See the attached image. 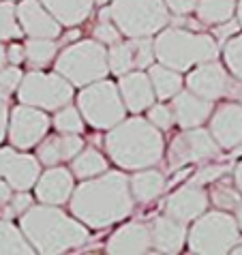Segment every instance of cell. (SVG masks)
Returning <instances> with one entry per match:
<instances>
[{
	"instance_id": "6da1fadb",
	"label": "cell",
	"mask_w": 242,
	"mask_h": 255,
	"mask_svg": "<svg viewBox=\"0 0 242 255\" xmlns=\"http://www.w3.org/2000/svg\"><path fill=\"white\" fill-rule=\"evenodd\" d=\"M71 212L88 228L103 230L122 221L133 210L129 178L122 172H103L86 178L69 197Z\"/></svg>"
},
{
	"instance_id": "7a4b0ae2",
	"label": "cell",
	"mask_w": 242,
	"mask_h": 255,
	"mask_svg": "<svg viewBox=\"0 0 242 255\" xmlns=\"http://www.w3.org/2000/svg\"><path fill=\"white\" fill-rule=\"evenodd\" d=\"M19 230L34 251L45 255L77 249L90 238L86 225L52 204L30 206L19 219Z\"/></svg>"
},
{
	"instance_id": "3957f363",
	"label": "cell",
	"mask_w": 242,
	"mask_h": 255,
	"mask_svg": "<svg viewBox=\"0 0 242 255\" xmlns=\"http://www.w3.org/2000/svg\"><path fill=\"white\" fill-rule=\"evenodd\" d=\"M163 135L148 118L120 120L105 135V150L122 169L154 167L163 157Z\"/></svg>"
},
{
	"instance_id": "277c9868",
	"label": "cell",
	"mask_w": 242,
	"mask_h": 255,
	"mask_svg": "<svg viewBox=\"0 0 242 255\" xmlns=\"http://www.w3.org/2000/svg\"><path fill=\"white\" fill-rule=\"evenodd\" d=\"M152 43L154 58L174 71H189L202 62L217 60L219 56V45L210 34L193 32L182 26L159 30Z\"/></svg>"
},
{
	"instance_id": "5b68a950",
	"label": "cell",
	"mask_w": 242,
	"mask_h": 255,
	"mask_svg": "<svg viewBox=\"0 0 242 255\" xmlns=\"http://www.w3.org/2000/svg\"><path fill=\"white\" fill-rule=\"evenodd\" d=\"M56 73H60L73 86H88L92 82L105 80V75L110 73L108 49L97 39L77 41L58 54Z\"/></svg>"
},
{
	"instance_id": "8992f818",
	"label": "cell",
	"mask_w": 242,
	"mask_h": 255,
	"mask_svg": "<svg viewBox=\"0 0 242 255\" xmlns=\"http://www.w3.org/2000/svg\"><path fill=\"white\" fill-rule=\"evenodd\" d=\"M240 238L236 217L227 210H210L195 219L191 232H187V245L191 253L199 255H223L234 249Z\"/></svg>"
},
{
	"instance_id": "52a82bcc",
	"label": "cell",
	"mask_w": 242,
	"mask_h": 255,
	"mask_svg": "<svg viewBox=\"0 0 242 255\" xmlns=\"http://www.w3.org/2000/svg\"><path fill=\"white\" fill-rule=\"evenodd\" d=\"M110 15L120 34L129 39L152 37L169 22V11L163 0H114Z\"/></svg>"
},
{
	"instance_id": "ba28073f",
	"label": "cell",
	"mask_w": 242,
	"mask_h": 255,
	"mask_svg": "<svg viewBox=\"0 0 242 255\" xmlns=\"http://www.w3.org/2000/svg\"><path fill=\"white\" fill-rule=\"evenodd\" d=\"M77 110L82 118L95 129H112L120 120H124L126 108L120 97L118 84L99 80L88 84L77 97Z\"/></svg>"
},
{
	"instance_id": "9c48e42d",
	"label": "cell",
	"mask_w": 242,
	"mask_h": 255,
	"mask_svg": "<svg viewBox=\"0 0 242 255\" xmlns=\"http://www.w3.org/2000/svg\"><path fill=\"white\" fill-rule=\"evenodd\" d=\"M19 103L32 105L39 110H60L73 99V84L65 80L60 73H43V71H30L22 75L17 86Z\"/></svg>"
},
{
	"instance_id": "30bf717a",
	"label": "cell",
	"mask_w": 242,
	"mask_h": 255,
	"mask_svg": "<svg viewBox=\"0 0 242 255\" xmlns=\"http://www.w3.org/2000/svg\"><path fill=\"white\" fill-rule=\"evenodd\" d=\"M221 157V146L210 135V131L202 127L184 129L180 135L172 139L167 148V165L172 169H180L191 163L199 161H212Z\"/></svg>"
},
{
	"instance_id": "8fae6325",
	"label": "cell",
	"mask_w": 242,
	"mask_h": 255,
	"mask_svg": "<svg viewBox=\"0 0 242 255\" xmlns=\"http://www.w3.org/2000/svg\"><path fill=\"white\" fill-rule=\"evenodd\" d=\"M6 125H9L11 144L19 148V150H28V148L37 146L39 141L45 137L52 120L39 108L22 103V105H17V108H13Z\"/></svg>"
},
{
	"instance_id": "7c38bea8",
	"label": "cell",
	"mask_w": 242,
	"mask_h": 255,
	"mask_svg": "<svg viewBox=\"0 0 242 255\" xmlns=\"http://www.w3.org/2000/svg\"><path fill=\"white\" fill-rule=\"evenodd\" d=\"M41 176V163L32 154H19L13 148H0V178L13 191H28Z\"/></svg>"
},
{
	"instance_id": "4fadbf2b",
	"label": "cell",
	"mask_w": 242,
	"mask_h": 255,
	"mask_svg": "<svg viewBox=\"0 0 242 255\" xmlns=\"http://www.w3.org/2000/svg\"><path fill=\"white\" fill-rule=\"evenodd\" d=\"M187 86H189L187 90L195 93L197 97L208 99V101H217V99L230 93L232 80L223 65H219L217 60H208L197 65L187 75Z\"/></svg>"
},
{
	"instance_id": "5bb4252c",
	"label": "cell",
	"mask_w": 242,
	"mask_h": 255,
	"mask_svg": "<svg viewBox=\"0 0 242 255\" xmlns=\"http://www.w3.org/2000/svg\"><path fill=\"white\" fill-rule=\"evenodd\" d=\"M208 202L210 200H208V193L204 191V187L197 185V182H189V185L176 189L174 193L167 197L165 215L187 225L208 210Z\"/></svg>"
},
{
	"instance_id": "9a60e30c",
	"label": "cell",
	"mask_w": 242,
	"mask_h": 255,
	"mask_svg": "<svg viewBox=\"0 0 242 255\" xmlns=\"http://www.w3.org/2000/svg\"><path fill=\"white\" fill-rule=\"evenodd\" d=\"M210 135L221 150H234L242 144V105L223 103L210 114Z\"/></svg>"
},
{
	"instance_id": "2e32d148",
	"label": "cell",
	"mask_w": 242,
	"mask_h": 255,
	"mask_svg": "<svg viewBox=\"0 0 242 255\" xmlns=\"http://www.w3.org/2000/svg\"><path fill=\"white\" fill-rule=\"evenodd\" d=\"M17 22L22 26L24 34L32 39H58L60 37V24L54 19L41 0H22L15 6Z\"/></svg>"
},
{
	"instance_id": "e0dca14e",
	"label": "cell",
	"mask_w": 242,
	"mask_h": 255,
	"mask_svg": "<svg viewBox=\"0 0 242 255\" xmlns=\"http://www.w3.org/2000/svg\"><path fill=\"white\" fill-rule=\"evenodd\" d=\"M118 90H120V97H122L124 108L129 112H133V114H139V112L148 110L156 99L154 88L150 84V77L139 69L120 75Z\"/></svg>"
},
{
	"instance_id": "ac0fdd59",
	"label": "cell",
	"mask_w": 242,
	"mask_h": 255,
	"mask_svg": "<svg viewBox=\"0 0 242 255\" xmlns=\"http://www.w3.org/2000/svg\"><path fill=\"white\" fill-rule=\"evenodd\" d=\"M37 200L43 204H52V206H60V204L69 202L71 193H73V174L67 167L52 165L37 178Z\"/></svg>"
},
{
	"instance_id": "d6986e66",
	"label": "cell",
	"mask_w": 242,
	"mask_h": 255,
	"mask_svg": "<svg viewBox=\"0 0 242 255\" xmlns=\"http://www.w3.org/2000/svg\"><path fill=\"white\" fill-rule=\"evenodd\" d=\"M152 247V234L150 225L146 223H126L122 228H118L110 236L105 251L112 255H135V253H146Z\"/></svg>"
},
{
	"instance_id": "ffe728a7",
	"label": "cell",
	"mask_w": 242,
	"mask_h": 255,
	"mask_svg": "<svg viewBox=\"0 0 242 255\" xmlns=\"http://www.w3.org/2000/svg\"><path fill=\"white\" fill-rule=\"evenodd\" d=\"M174 103L169 105L174 112L176 125L182 129H193V127H202L212 114V101L197 97L191 90H180L174 97Z\"/></svg>"
},
{
	"instance_id": "44dd1931",
	"label": "cell",
	"mask_w": 242,
	"mask_h": 255,
	"mask_svg": "<svg viewBox=\"0 0 242 255\" xmlns=\"http://www.w3.org/2000/svg\"><path fill=\"white\" fill-rule=\"evenodd\" d=\"M84 148V139L80 133H62V135H49L39 141L37 146V159L39 163L52 167L60 165L65 161H71Z\"/></svg>"
},
{
	"instance_id": "7402d4cb",
	"label": "cell",
	"mask_w": 242,
	"mask_h": 255,
	"mask_svg": "<svg viewBox=\"0 0 242 255\" xmlns=\"http://www.w3.org/2000/svg\"><path fill=\"white\" fill-rule=\"evenodd\" d=\"M152 247L161 253H178L187 243V228L184 223L176 221L172 217H156L150 225Z\"/></svg>"
},
{
	"instance_id": "603a6c76",
	"label": "cell",
	"mask_w": 242,
	"mask_h": 255,
	"mask_svg": "<svg viewBox=\"0 0 242 255\" xmlns=\"http://www.w3.org/2000/svg\"><path fill=\"white\" fill-rule=\"evenodd\" d=\"M41 4L52 13L60 26H77L88 19L95 0H41Z\"/></svg>"
},
{
	"instance_id": "cb8c5ba5",
	"label": "cell",
	"mask_w": 242,
	"mask_h": 255,
	"mask_svg": "<svg viewBox=\"0 0 242 255\" xmlns=\"http://www.w3.org/2000/svg\"><path fill=\"white\" fill-rule=\"evenodd\" d=\"M129 189H131L133 200L152 202L165 191V176L152 167L137 169V174H133L129 180Z\"/></svg>"
},
{
	"instance_id": "d4e9b609",
	"label": "cell",
	"mask_w": 242,
	"mask_h": 255,
	"mask_svg": "<svg viewBox=\"0 0 242 255\" xmlns=\"http://www.w3.org/2000/svg\"><path fill=\"white\" fill-rule=\"evenodd\" d=\"M148 77H150V84L154 88L156 99H172L176 93L182 90V75L180 71H174L165 65H150L148 67Z\"/></svg>"
},
{
	"instance_id": "484cf974",
	"label": "cell",
	"mask_w": 242,
	"mask_h": 255,
	"mask_svg": "<svg viewBox=\"0 0 242 255\" xmlns=\"http://www.w3.org/2000/svg\"><path fill=\"white\" fill-rule=\"evenodd\" d=\"M108 172V159L95 148H82L80 152L71 159V174L80 180L95 178V176Z\"/></svg>"
},
{
	"instance_id": "4316f807",
	"label": "cell",
	"mask_w": 242,
	"mask_h": 255,
	"mask_svg": "<svg viewBox=\"0 0 242 255\" xmlns=\"http://www.w3.org/2000/svg\"><path fill=\"white\" fill-rule=\"evenodd\" d=\"M195 11L202 24L217 26L234 17V13H236V0H197Z\"/></svg>"
},
{
	"instance_id": "83f0119b",
	"label": "cell",
	"mask_w": 242,
	"mask_h": 255,
	"mask_svg": "<svg viewBox=\"0 0 242 255\" xmlns=\"http://www.w3.org/2000/svg\"><path fill=\"white\" fill-rule=\"evenodd\" d=\"M2 253H11V255L34 253L30 243H28L26 236H24V232L19 228H15L9 219H2V221H0V255Z\"/></svg>"
},
{
	"instance_id": "f1b7e54d",
	"label": "cell",
	"mask_w": 242,
	"mask_h": 255,
	"mask_svg": "<svg viewBox=\"0 0 242 255\" xmlns=\"http://www.w3.org/2000/svg\"><path fill=\"white\" fill-rule=\"evenodd\" d=\"M108 67L114 75H124L129 71H135V56H133V43L129 41H116L108 49Z\"/></svg>"
},
{
	"instance_id": "f546056e",
	"label": "cell",
	"mask_w": 242,
	"mask_h": 255,
	"mask_svg": "<svg viewBox=\"0 0 242 255\" xmlns=\"http://www.w3.org/2000/svg\"><path fill=\"white\" fill-rule=\"evenodd\" d=\"M56 54H58L56 39H32L30 37L24 45V58L30 62V67H34V69L49 65Z\"/></svg>"
},
{
	"instance_id": "4dcf8cb0",
	"label": "cell",
	"mask_w": 242,
	"mask_h": 255,
	"mask_svg": "<svg viewBox=\"0 0 242 255\" xmlns=\"http://www.w3.org/2000/svg\"><path fill=\"white\" fill-rule=\"evenodd\" d=\"M24 30L17 22V13H15V4L9 0L0 2V41H9V39H17L22 37Z\"/></svg>"
},
{
	"instance_id": "1f68e13d",
	"label": "cell",
	"mask_w": 242,
	"mask_h": 255,
	"mask_svg": "<svg viewBox=\"0 0 242 255\" xmlns=\"http://www.w3.org/2000/svg\"><path fill=\"white\" fill-rule=\"evenodd\" d=\"M210 202L221 210H236L242 202V193L238 187L234 189L230 182H217L210 189Z\"/></svg>"
},
{
	"instance_id": "d6a6232c",
	"label": "cell",
	"mask_w": 242,
	"mask_h": 255,
	"mask_svg": "<svg viewBox=\"0 0 242 255\" xmlns=\"http://www.w3.org/2000/svg\"><path fill=\"white\" fill-rule=\"evenodd\" d=\"M54 127L60 133H82L84 131V118L80 114V110L71 108V105H65V108L56 110Z\"/></svg>"
},
{
	"instance_id": "836d02e7",
	"label": "cell",
	"mask_w": 242,
	"mask_h": 255,
	"mask_svg": "<svg viewBox=\"0 0 242 255\" xmlns=\"http://www.w3.org/2000/svg\"><path fill=\"white\" fill-rule=\"evenodd\" d=\"M223 58L227 69L232 71V75L238 82H242V34L227 39V43L223 47Z\"/></svg>"
},
{
	"instance_id": "e575fe53",
	"label": "cell",
	"mask_w": 242,
	"mask_h": 255,
	"mask_svg": "<svg viewBox=\"0 0 242 255\" xmlns=\"http://www.w3.org/2000/svg\"><path fill=\"white\" fill-rule=\"evenodd\" d=\"M133 43V56H135V69L144 71L154 62V43L150 37H137L131 39Z\"/></svg>"
},
{
	"instance_id": "d590c367",
	"label": "cell",
	"mask_w": 242,
	"mask_h": 255,
	"mask_svg": "<svg viewBox=\"0 0 242 255\" xmlns=\"http://www.w3.org/2000/svg\"><path fill=\"white\" fill-rule=\"evenodd\" d=\"M22 82V71L17 69V65L11 67H2L0 69V97L6 99L9 95H13Z\"/></svg>"
},
{
	"instance_id": "8d00e7d4",
	"label": "cell",
	"mask_w": 242,
	"mask_h": 255,
	"mask_svg": "<svg viewBox=\"0 0 242 255\" xmlns=\"http://www.w3.org/2000/svg\"><path fill=\"white\" fill-rule=\"evenodd\" d=\"M148 120L156 127L159 131H167V129H172V125H176V120H174V112L169 105H150L148 108Z\"/></svg>"
},
{
	"instance_id": "74e56055",
	"label": "cell",
	"mask_w": 242,
	"mask_h": 255,
	"mask_svg": "<svg viewBox=\"0 0 242 255\" xmlns=\"http://www.w3.org/2000/svg\"><path fill=\"white\" fill-rule=\"evenodd\" d=\"M92 37H95L99 43H103V45H112V43H116V41H120L122 34H120V30L116 28L114 22H101V24L95 26Z\"/></svg>"
},
{
	"instance_id": "f35d334b",
	"label": "cell",
	"mask_w": 242,
	"mask_h": 255,
	"mask_svg": "<svg viewBox=\"0 0 242 255\" xmlns=\"http://www.w3.org/2000/svg\"><path fill=\"white\" fill-rule=\"evenodd\" d=\"M32 206V195L26 193V191H15L11 193V200L6 204V217H13V215H24V212Z\"/></svg>"
},
{
	"instance_id": "ab89813d",
	"label": "cell",
	"mask_w": 242,
	"mask_h": 255,
	"mask_svg": "<svg viewBox=\"0 0 242 255\" xmlns=\"http://www.w3.org/2000/svg\"><path fill=\"white\" fill-rule=\"evenodd\" d=\"M223 174H225L223 165H206V167H202L193 176V180H191V182H197V185H208V182H215L217 178H221Z\"/></svg>"
},
{
	"instance_id": "60d3db41",
	"label": "cell",
	"mask_w": 242,
	"mask_h": 255,
	"mask_svg": "<svg viewBox=\"0 0 242 255\" xmlns=\"http://www.w3.org/2000/svg\"><path fill=\"white\" fill-rule=\"evenodd\" d=\"M167 6V11L176 13V15H189V13L195 11L197 0H163Z\"/></svg>"
},
{
	"instance_id": "b9f144b4",
	"label": "cell",
	"mask_w": 242,
	"mask_h": 255,
	"mask_svg": "<svg viewBox=\"0 0 242 255\" xmlns=\"http://www.w3.org/2000/svg\"><path fill=\"white\" fill-rule=\"evenodd\" d=\"M238 28H240L238 19H227V22H223V24H217V28H215V37L225 43L227 39H232L234 34L238 32Z\"/></svg>"
},
{
	"instance_id": "7bdbcfd3",
	"label": "cell",
	"mask_w": 242,
	"mask_h": 255,
	"mask_svg": "<svg viewBox=\"0 0 242 255\" xmlns=\"http://www.w3.org/2000/svg\"><path fill=\"white\" fill-rule=\"evenodd\" d=\"M6 60H11V65H19V62L24 60V45L13 43L6 49Z\"/></svg>"
},
{
	"instance_id": "ee69618b",
	"label": "cell",
	"mask_w": 242,
	"mask_h": 255,
	"mask_svg": "<svg viewBox=\"0 0 242 255\" xmlns=\"http://www.w3.org/2000/svg\"><path fill=\"white\" fill-rule=\"evenodd\" d=\"M6 123H9V110H6L4 99L0 97V141L4 139V133H6Z\"/></svg>"
},
{
	"instance_id": "f6af8a7d",
	"label": "cell",
	"mask_w": 242,
	"mask_h": 255,
	"mask_svg": "<svg viewBox=\"0 0 242 255\" xmlns=\"http://www.w3.org/2000/svg\"><path fill=\"white\" fill-rule=\"evenodd\" d=\"M11 187L6 185V180H2L0 178V210H4V206L9 204V200H11Z\"/></svg>"
},
{
	"instance_id": "bcb514c9",
	"label": "cell",
	"mask_w": 242,
	"mask_h": 255,
	"mask_svg": "<svg viewBox=\"0 0 242 255\" xmlns=\"http://www.w3.org/2000/svg\"><path fill=\"white\" fill-rule=\"evenodd\" d=\"M234 182H236V187H238V191L242 193V161L236 165V169H234Z\"/></svg>"
},
{
	"instance_id": "7dc6e473",
	"label": "cell",
	"mask_w": 242,
	"mask_h": 255,
	"mask_svg": "<svg viewBox=\"0 0 242 255\" xmlns=\"http://www.w3.org/2000/svg\"><path fill=\"white\" fill-rule=\"evenodd\" d=\"M227 95H234V97L238 99V103L242 105V86H240V84H232V86H230V93H227Z\"/></svg>"
},
{
	"instance_id": "c3c4849f",
	"label": "cell",
	"mask_w": 242,
	"mask_h": 255,
	"mask_svg": "<svg viewBox=\"0 0 242 255\" xmlns=\"http://www.w3.org/2000/svg\"><path fill=\"white\" fill-rule=\"evenodd\" d=\"M99 19H101V22H112L110 6H105V9H101V13H99Z\"/></svg>"
},
{
	"instance_id": "681fc988",
	"label": "cell",
	"mask_w": 242,
	"mask_h": 255,
	"mask_svg": "<svg viewBox=\"0 0 242 255\" xmlns=\"http://www.w3.org/2000/svg\"><path fill=\"white\" fill-rule=\"evenodd\" d=\"M4 62H6V49L2 47V41H0V69L4 67Z\"/></svg>"
},
{
	"instance_id": "f907efd6",
	"label": "cell",
	"mask_w": 242,
	"mask_h": 255,
	"mask_svg": "<svg viewBox=\"0 0 242 255\" xmlns=\"http://www.w3.org/2000/svg\"><path fill=\"white\" fill-rule=\"evenodd\" d=\"M236 221H238V228L242 230V202H240V206L236 208Z\"/></svg>"
},
{
	"instance_id": "816d5d0a",
	"label": "cell",
	"mask_w": 242,
	"mask_h": 255,
	"mask_svg": "<svg viewBox=\"0 0 242 255\" xmlns=\"http://www.w3.org/2000/svg\"><path fill=\"white\" fill-rule=\"evenodd\" d=\"M232 253H236V255H242V238H238V243L234 245V249H232Z\"/></svg>"
},
{
	"instance_id": "f5cc1de1",
	"label": "cell",
	"mask_w": 242,
	"mask_h": 255,
	"mask_svg": "<svg viewBox=\"0 0 242 255\" xmlns=\"http://www.w3.org/2000/svg\"><path fill=\"white\" fill-rule=\"evenodd\" d=\"M236 11H238V24L242 26V0H236Z\"/></svg>"
},
{
	"instance_id": "db71d44e",
	"label": "cell",
	"mask_w": 242,
	"mask_h": 255,
	"mask_svg": "<svg viewBox=\"0 0 242 255\" xmlns=\"http://www.w3.org/2000/svg\"><path fill=\"white\" fill-rule=\"evenodd\" d=\"M95 2H99V4H105V2H110V0H95Z\"/></svg>"
}]
</instances>
